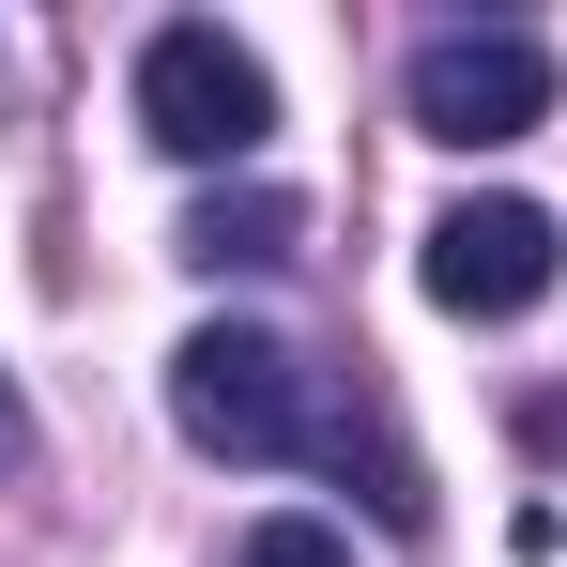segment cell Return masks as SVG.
I'll use <instances>...</instances> for the list:
<instances>
[{
	"instance_id": "cell-1",
	"label": "cell",
	"mask_w": 567,
	"mask_h": 567,
	"mask_svg": "<svg viewBox=\"0 0 567 567\" xmlns=\"http://www.w3.org/2000/svg\"><path fill=\"white\" fill-rule=\"evenodd\" d=\"M169 430H185L199 461H322V475L369 461L383 522H414V506H430V491H414V461H399V445H383V430H369L322 369H307L291 338H261V322H199L185 353H169Z\"/></svg>"
},
{
	"instance_id": "cell-2",
	"label": "cell",
	"mask_w": 567,
	"mask_h": 567,
	"mask_svg": "<svg viewBox=\"0 0 567 567\" xmlns=\"http://www.w3.org/2000/svg\"><path fill=\"white\" fill-rule=\"evenodd\" d=\"M138 138L185 154V169H246V154L277 138V78H261L215 16H169V31L138 47Z\"/></svg>"
},
{
	"instance_id": "cell-3",
	"label": "cell",
	"mask_w": 567,
	"mask_h": 567,
	"mask_svg": "<svg viewBox=\"0 0 567 567\" xmlns=\"http://www.w3.org/2000/svg\"><path fill=\"white\" fill-rule=\"evenodd\" d=\"M399 107H414L445 154H506V138L553 123V47H537V31H430L414 78H399Z\"/></svg>"
},
{
	"instance_id": "cell-4",
	"label": "cell",
	"mask_w": 567,
	"mask_h": 567,
	"mask_svg": "<svg viewBox=\"0 0 567 567\" xmlns=\"http://www.w3.org/2000/svg\"><path fill=\"white\" fill-rule=\"evenodd\" d=\"M553 277H567V230L537 215V199H461V215H430V307L522 322Z\"/></svg>"
},
{
	"instance_id": "cell-5",
	"label": "cell",
	"mask_w": 567,
	"mask_h": 567,
	"mask_svg": "<svg viewBox=\"0 0 567 567\" xmlns=\"http://www.w3.org/2000/svg\"><path fill=\"white\" fill-rule=\"evenodd\" d=\"M291 230H307V215H291L277 185H246V199H199L185 215V261H291Z\"/></svg>"
},
{
	"instance_id": "cell-6",
	"label": "cell",
	"mask_w": 567,
	"mask_h": 567,
	"mask_svg": "<svg viewBox=\"0 0 567 567\" xmlns=\"http://www.w3.org/2000/svg\"><path fill=\"white\" fill-rule=\"evenodd\" d=\"M230 567H353V537H338V522H307V506H277V522H246V537H230Z\"/></svg>"
},
{
	"instance_id": "cell-7",
	"label": "cell",
	"mask_w": 567,
	"mask_h": 567,
	"mask_svg": "<svg viewBox=\"0 0 567 567\" xmlns=\"http://www.w3.org/2000/svg\"><path fill=\"white\" fill-rule=\"evenodd\" d=\"M31 461V399H16V383H0V475Z\"/></svg>"
}]
</instances>
